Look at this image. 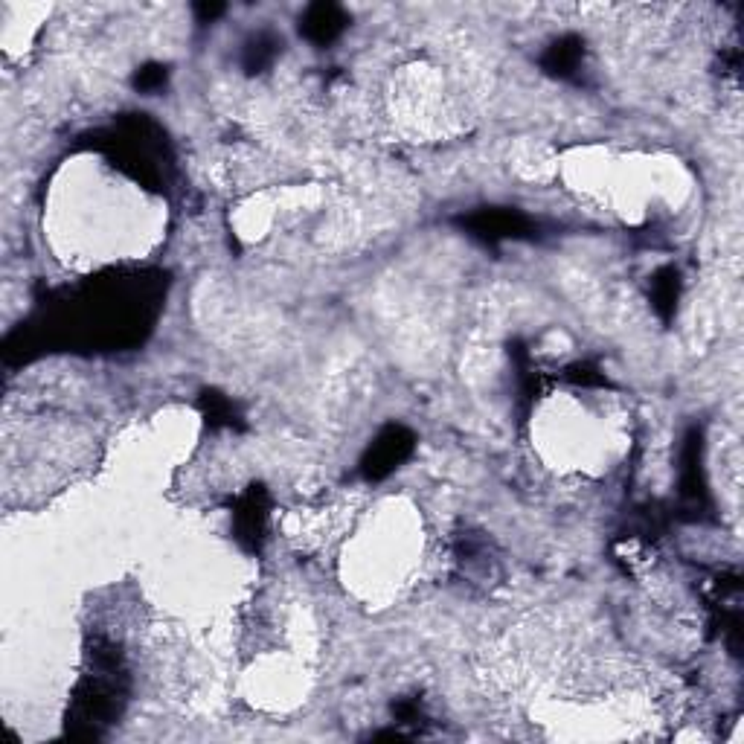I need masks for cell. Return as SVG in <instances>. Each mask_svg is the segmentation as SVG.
<instances>
[{"mask_svg": "<svg viewBox=\"0 0 744 744\" xmlns=\"http://www.w3.org/2000/svg\"><path fill=\"white\" fill-rule=\"evenodd\" d=\"M416 436L410 434L402 425H387L381 434L375 436L370 451L361 460V474L367 480H384L387 474H393L399 465L413 454Z\"/></svg>", "mask_w": 744, "mask_h": 744, "instance_id": "1", "label": "cell"}, {"mask_svg": "<svg viewBox=\"0 0 744 744\" xmlns=\"http://www.w3.org/2000/svg\"><path fill=\"white\" fill-rule=\"evenodd\" d=\"M471 236L483 242H506V239H521L529 233V218L521 216L518 210H477L468 218H463Z\"/></svg>", "mask_w": 744, "mask_h": 744, "instance_id": "2", "label": "cell"}, {"mask_svg": "<svg viewBox=\"0 0 744 744\" xmlns=\"http://www.w3.org/2000/svg\"><path fill=\"white\" fill-rule=\"evenodd\" d=\"M233 524H236V538L248 550H256L262 544L265 524H268V497L262 489H250L248 495L239 500V506L233 512Z\"/></svg>", "mask_w": 744, "mask_h": 744, "instance_id": "3", "label": "cell"}, {"mask_svg": "<svg viewBox=\"0 0 744 744\" xmlns=\"http://www.w3.org/2000/svg\"><path fill=\"white\" fill-rule=\"evenodd\" d=\"M343 30H346V15L335 3H311L300 18V32L317 47L332 44Z\"/></svg>", "mask_w": 744, "mask_h": 744, "instance_id": "4", "label": "cell"}, {"mask_svg": "<svg viewBox=\"0 0 744 744\" xmlns=\"http://www.w3.org/2000/svg\"><path fill=\"white\" fill-rule=\"evenodd\" d=\"M582 56H585V44L576 35H564V38H558L553 47H547L541 64H544L547 73H553L558 79H567L582 64Z\"/></svg>", "mask_w": 744, "mask_h": 744, "instance_id": "5", "label": "cell"}, {"mask_svg": "<svg viewBox=\"0 0 744 744\" xmlns=\"http://www.w3.org/2000/svg\"><path fill=\"white\" fill-rule=\"evenodd\" d=\"M279 47H282V41H279L274 32H256V35H250L248 44H245V53H242L245 70L248 73L268 70L274 64V59H277Z\"/></svg>", "mask_w": 744, "mask_h": 744, "instance_id": "6", "label": "cell"}, {"mask_svg": "<svg viewBox=\"0 0 744 744\" xmlns=\"http://www.w3.org/2000/svg\"><path fill=\"white\" fill-rule=\"evenodd\" d=\"M678 294H681V279L675 268H663L657 277L651 279V303L663 320H669L678 306Z\"/></svg>", "mask_w": 744, "mask_h": 744, "instance_id": "7", "label": "cell"}, {"mask_svg": "<svg viewBox=\"0 0 744 744\" xmlns=\"http://www.w3.org/2000/svg\"><path fill=\"white\" fill-rule=\"evenodd\" d=\"M204 413L210 425H233L236 422V407L230 399L218 396V393H207L204 396Z\"/></svg>", "mask_w": 744, "mask_h": 744, "instance_id": "8", "label": "cell"}, {"mask_svg": "<svg viewBox=\"0 0 744 744\" xmlns=\"http://www.w3.org/2000/svg\"><path fill=\"white\" fill-rule=\"evenodd\" d=\"M134 85H137V91L143 93L160 91V88L166 85V67H160V64H146V67L134 76Z\"/></svg>", "mask_w": 744, "mask_h": 744, "instance_id": "9", "label": "cell"}, {"mask_svg": "<svg viewBox=\"0 0 744 744\" xmlns=\"http://www.w3.org/2000/svg\"><path fill=\"white\" fill-rule=\"evenodd\" d=\"M224 12V6L221 3H204V6H198V15H201V21H213V18H218Z\"/></svg>", "mask_w": 744, "mask_h": 744, "instance_id": "10", "label": "cell"}]
</instances>
